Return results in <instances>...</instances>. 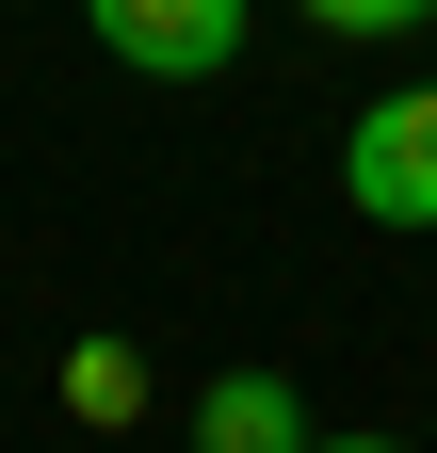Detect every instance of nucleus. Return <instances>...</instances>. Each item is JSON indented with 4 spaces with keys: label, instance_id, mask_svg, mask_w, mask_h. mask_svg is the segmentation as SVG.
Here are the masks:
<instances>
[{
    "label": "nucleus",
    "instance_id": "2",
    "mask_svg": "<svg viewBox=\"0 0 437 453\" xmlns=\"http://www.w3.org/2000/svg\"><path fill=\"white\" fill-rule=\"evenodd\" d=\"M243 17L259 0H81V33L114 49L130 81H227L243 65Z\"/></svg>",
    "mask_w": 437,
    "mask_h": 453
},
{
    "label": "nucleus",
    "instance_id": "7",
    "mask_svg": "<svg viewBox=\"0 0 437 453\" xmlns=\"http://www.w3.org/2000/svg\"><path fill=\"white\" fill-rule=\"evenodd\" d=\"M179 453H195V437H179Z\"/></svg>",
    "mask_w": 437,
    "mask_h": 453
},
{
    "label": "nucleus",
    "instance_id": "5",
    "mask_svg": "<svg viewBox=\"0 0 437 453\" xmlns=\"http://www.w3.org/2000/svg\"><path fill=\"white\" fill-rule=\"evenodd\" d=\"M292 17H308V33H356V49H389V33H421V17H437V0H292Z\"/></svg>",
    "mask_w": 437,
    "mask_h": 453
},
{
    "label": "nucleus",
    "instance_id": "6",
    "mask_svg": "<svg viewBox=\"0 0 437 453\" xmlns=\"http://www.w3.org/2000/svg\"><path fill=\"white\" fill-rule=\"evenodd\" d=\"M308 453H405V437H308Z\"/></svg>",
    "mask_w": 437,
    "mask_h": 453
},
{
    "label": "nucleus",
    "instance_id": "1",
    "mask_svg": "<svg viewBox=\"0 0 437 453\" xmlns=\"http://www.w3.org/2000/svg\"><path fill=\"white\" fill-rule=\"evenodd\" d=\"M341 195H356L372 226H437V81L356 97V130H341Z\"/></svg>",
    "mask_w": 437,
    "mask_h": 453
},
{
    "label": "nucleus",
    "instance_id": "4",
    "mask_svg": "<svg viewBox=\"0 0 437 453\" xmlns=\"http://www.w3.org/2000/svg\"><path fill=\"white\" fill-rule=\"evenodd\" d=\"M65 405H81L97 437H130V421H146V357H130V340H81V357H65Z\"/></svg>",
    "mask_w": 437,
    "mask_h": 453
},
{
    "label": "nucleus",
    "instance_id": "3",
    "mask_svg": "<svg viewBox=\"0 0 437 453\" xmlns=\"http://www.w3.org/2000/svg\"><path fill=\"white\" fill-rule=\"evenodd\" d=\"M324 421H308V388L292 372H211L195 388V453H308Z\"/></svg>",
    "mask_w": 437,
    "mask_h": 453
}]
</instances>
